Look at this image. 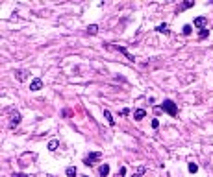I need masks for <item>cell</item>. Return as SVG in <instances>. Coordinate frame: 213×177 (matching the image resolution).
<instances>
[{
  "mask_svg": "<svg viewBox=\"0 0 213 177\" xmlns=\"http://www.w3.org/2000/svg\"><path fill=\"white\" fill-rule=\"evenodd\" d=\"M206 37H208V28H204V30L198 31V39H206Z\"/></svg>",
  "mask_w": 213,
  "mask_h": 177,
  "instance_id": "ac0fdd59",
  "label": "cell"
},
{
  "mask_svg": "<svg viewBox=\"0 0 213 177\" xmlns=\"http://www.w3.org/2000/svg\"><path fill=\"white\" fill-rule=\"evenodd\" d=\"M121 115H122V116H126V115H130V109H122V111H121Z\"/></svg>",
  "mask_w": 213,
  "mask_h": 177,
  "instance_id": "44dd1931",
  "label": "cell"
},
{
  "mask_svg": "<svg viewBox=\"0 0 213 177\" xmlns=\"http://www.w3.org/2000/svg\"><path fill=\"white\" fill-rule=\"evenodd\" d=\"M87 33H89V35H97V33H98V26L97 24H89L87 26Z\"/></svg>",
  "mask_w": 213,
  "mask_h": 177,
  "instance_id": "4fadbf2b",
  "label": "cell"
},
{
  "mask_svg": "<svg viewBox=\"0 0 213 177\" xmlns=\"http://www.w3.org/2000/svg\"><path fill=\"white\" fill-rule=\"evenodd\" d=\"M98 175H100V177H108V175H110V164H108V162H102V164L98 166Z\"/></svg>",
  "mask_w": 213,
  "mask_h": 177,
  "instance_id": "52a82bcc",
  "label": "cell"
},
{
  "mask_svg": "<svg viewBox=\"0 0 213 177\" xmlns=\"http://www.w3.org/2000/svg\"><path fill=\"white\" fill-rule=\"evenodd\" d=\"M8 113L11 115V120H9V127H17L19 124H20V113L19 111H15V109H8Z\"/></svg>",
  "mask_w": 213,
  "mask_h": 177,
  "instance_id": "3957f363",
  "label": "cell"
},
{
  "mask_svg": "<svg viewBox=\"0 0 213 177\" xmlns=\"http://www.w3.org/2000/svg\"><path fill=\"white\" fill-rule=\"evenodd\" d=\"M48 149H50V151H56V149H58V140H50V142H48Z\"/></svg>",
  "mask_w": 213,
  "mask_h": 177,
  "instance_id": "9a60e30c",
  "label": "cell"
},
{
  "mask_svg": "<svg viewBox=\"0 0 213 177\" xmlns=\"http://www.w3.org/2000/svg\"><path fill=\"white\" fill-rule=\"evenodd\" d=\"M191 30H193V28H191L189 24H185V26L182 28V33H184V35H191Z\"/></svg>",
  "mask_w": 213,
  "mask_h": 177,
  "instance_id": "e0dca14e",
  "label": "cell"
},
{
  "mask_svg": "<svg viewBox=\"0 0 213 177\" xmlns=\"http://www.w3.org/2000/svg\"><path fill=\"white\" fill-rule=\"evenodd\" d=\"M104 116L108 118V124H110V126H115V118L111 116V113H110L108 109H104Z\"/></svg>",
  "mask_w": 213,
  "mask_h": 177,
  "instance_id": "7c38bea8",
  "label": "cell"
},
{
  "mask_svg": "<svg viewBox=\"0 0 213 177\" xmlns=\"http://www.w3.org/2000/svg\"><path fill=\"white\" fill-rule=\"evenodd\" d=\"M193 24H195L196 28H200V30H204V28H206V24H208V19H206V17H196Z\"/></svg>",
  "mask_w": 213,
  "mask_h": 177,
  "instance_id": "ba28073f",
  "label": "cell"
},
{
  "mask_svg": "<svg viewBox=\"0 0 213 177\" xmlns=\"http://www.w3.org/2000/svg\"><path fill=\"white\" fill-rule=\"evenodd\" d=\"M154 111H156L158 115H159V113H163V109H161V105H158V107H154Z\"/></svg>",
  "mask_w": 213,
  "mask_h": 177,
  "instance_id": "ffe728a7",
  "label": "cell"
},
{
  "mask_svg": "<svg viewBox=\"0 0 213 177\" xmlns=\"http://www.w3.org/2000/svg\"><path fill=\"white\" fill-rule=\"evenodd\" d=\"M152 127H154V129H158V127H159V120H158V118H154V120H152Z\"/></svg>",
  "mask_w": 213,
  "mask_h": 177,
  "instance_id": "d6986e66",
  "label": "cell"
},
{
  "mask_svg": "<svg viewBox=\"0 0 213 177\" xmlns=\"http://www.w3.org/2000/svg\"><path fill=\"white\" fill-rule=\"evenodd\" d=\"M145 116H146V111H145V109H135V111H134V118H135V120H143Z\"/></svg>",
  "mask_w": 213,
  "mask_h": 177,
  "instance_id": "8fae6325",
  "label": "cell"
},
{
  "mask_svg": "<svg viewBox=\"0 0 213 177\" xmlns=\"http://www.w3.org/2000/svg\"><path fill=\"white\" fill-rule=\"evenodd\" d=\"M65 172H67V175H69V177H76V173H78L76 166H69V168H67Z\"/></svg>",
  "mask_w": 213,
  "mask_h": 177,
  "instance_id": "5bb4252c",
  "label": "cell"
},
{
  "mask_svg": "<svg viewBox=\"0 0 213 177\" xmlns=\"http://www.w3.org/2000/svg\"><path fill=\"white\" fill-rule=\"evenodd\" d=\"M187 168H189V172H191V173H195V172H198V166H196L195 162H189V166H187Z\"/></svg>",
  "mask_w": 213,
  "mask_h": 177,
  "instance_id": "2e32d148",
  "label": "cell"
},
{
  "mask_svg": "<svg viewBox=\"0 0 213 177\" xmlns=\"http://www.w3.org/2000/svg\"><path fill=\"white\" fill-rule=\"evenodd\" d=\"M156 31L158 33H163V35H169V33H170V30H169V26L165 24V22H163V24H159V26H156Z\"/></svg>",
  "mask_w": 213,
  "mask_h": 177,
  "instance_id": "30bf717a",
  "label": "cell"
},
{
  "mask_svg": "<svg viewBox=\"0 0 213 177\" xmlns=\"http://www.w3.org/2000/svg\"><path fill=\"white\" fill-rule=\"evenodd\" d=\"M100 159H102V153H100V151H91L87 157L83 159V164H85V166H94V162L100 161Z\"/></svg>",
  "mask_w": 213,
  "mask_h": 177,
  "instance_id": "7a4b0ae2",
  "label": "cell"
},
{
  "mask_svg": "<svg viewBox=\"0 0 213 177\" xmlns=\"http://www.w3.org/2000/svg\"><path fill=\"white\" fill-rule=\"evenodd\" d=\"M134 177H141V175H139V173H135V175H134Z\"/></svg>",
  "mask_w": 213,
  "mask_h": 177,
  "instance_id": "603a6c76",
  "label": "cell"
},
{
  "mask_svg": "<svg viewBox=\"0 0 213 177\" xmlns=\"http://www.w3.org/2000/svg\"><path fill=\"white\" fill-rule=\"evenodd\" d=\"M108 46H110V48H115L117 52H121V54H124V55H126V59H128V61H135V57H134V55H132L130 52H128V50H126L124 46H111V44H108Z\"/></svg>",
  "mask_w": 213,
  "mask_h": 177,
  "instance_id": "5b68a950",
  "label": "cell"
},
{
  "mask_svg": "<svg viewBox=\"0 0 213 177\" xmlns=\"http://www.w3.org/2000/svg\"><path fill=\"white\" fill-rule=\"evenodd\" d=\"M193 6H195L193 0H185V2H182V4L176 7V15H178V13H182V11H185V9H189V7H193Z\"/></svg>",
  "mask_w": 213,
  "mask_h": 177,
  "instance_id": "8992f818",
  "label": "cell"
},
{
  "mask_svg": "<svg viewBox=\"0 0 213 177\" xmlns=\"http://www.w3.org/2000/svg\"><path fill=\"white\" fill-rule=\"evenodd\" d=\"M41 89H43V80H41V77H34L32 83H30V91L37 92V91H41Z\"/></svg>",
  "mask_w": 213,
  "mask_h": 177,
  "instance_id": "277c9868",
  "label": "cell"
},
{
  "mask_svg": "<svg viewBox=\"0 0 213 177\" xmlns=\"http://www.w3.org/2000/svg\"><path fill=\"white\" fill-rule=\"evenodd\" d=\"M124 175H126V168L122 166V168H121V177H124Z\"/></svg>",
  "mask_w": 213,
  "mask_h": 177,
  "instance_id": "7402d4cb",
  "label": "cell"
},
{
  "mask_svg": "<svg viewBox=\"0 0 213 177\" xmlns=\"http://www.w3.org/2000/svg\"><path fill=\"white\" fill-rule=\"evenodd\" d=\"M161 109H163V113H167V115H170V116H176V115H178V107H176V103L172 102V100H165L163 105H161Z\"/></svg>",
  "mask_w": 213,
  "mask_h": 177,
  "instance_id": "6da1fadb",
  "label": "cell"
},
{
  "mask_svg": "<svg viewBox=\"0 0 213 177\" xmlns=\"http://www.w3.org/2000/svg\"><path fill=\"white\" fill-rule=\"evenodd\" d=\"M15 77H17L19 81H26V80H28V70H22V68H20V70H15Z\"/></svg>",
  "mask_w": 213,
  "mask_h": 177,
  "instance_id": "9c48e42d",
  "label": "cell"
}]
</instances>
